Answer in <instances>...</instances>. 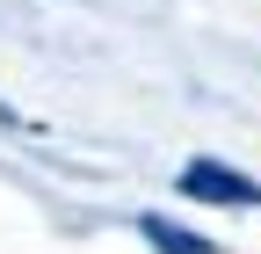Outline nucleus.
<instances>
[{
	"instance_id": "obj_1",
	"label": "nucleus",
	"mask_w": 261,
	"mask_h": 254,
	"mask_svg": "<svg viewBox=\"0 0 261 254\" xmlns=\"http://www.w3.org/2000/svg\"><path fill=\"white\" fill-rule=\"evenodd\" d=\"M181 196H196V204H261V182L232 174L225 160H189L181 167Z\"/></svg>"
},
{
	"instance_id": "obj_2",
	"label": "nucleus",
	"mask_w": 261,
	"mask_h": 254,
	"mask_svg": "<svg viewBox=\"0 0 261 254\" xmlns=\"http://www.w3.org/2000/svg\"><path fill=\"white\" fill-rule=\"evenodd\" d=\"M160 254H211V240H196V233H181V225H167V218H145V225H138Z\"/></svg>"
},
{
	"instance_id": "obj_3",
	"label": "nucleus",
	"mask_w": 261,
	"mask_h": 254,
	"mask_svg": "<svg viewBox=\"0 0 261 254\" xmlns=\"http://www.w3.org/2000/svg\"><path fill=\"white\" fill-rule=\"evenodd\" d=\"M8 123H15V109H8V102H0V131H8Z\"/></svg>"
}]
</instances>
